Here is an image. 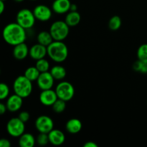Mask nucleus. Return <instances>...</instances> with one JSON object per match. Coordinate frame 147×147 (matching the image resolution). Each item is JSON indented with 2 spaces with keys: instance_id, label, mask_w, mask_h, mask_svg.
Listing matches in <instances>:
<instances>
[{
  "instance_id": "f257e3e1",
  "label": "nucleus",
  "mask_w": 147,
  "mask_h": 147,
  "mask_svg": "<svg viewBox=\"0 0 147 147\" xmlns=\"http://www.w3.org/2000/svg\"><path fill=\"white\" fill-rule=\"evenodd\" d=\"M2 37L6 43L15 46L25 42L27 39L26 30L18 23L13 22L7 24L3 29Z\"/></svg>"
},
{
  "instance_id": "f03ea898",
  "label": "nucleus",
  "mask_w": 147,
  "mask_h": 147,
  "mask_svg": "<svg viewBox=\"0 0 147 147\" xmlns=\"http://www.w3.org/2000/svg\"><path fill=\"white\" fill-rule=\"evenodd\" d=\"M47 55L55 63H63L68 56V48L63 41L54 40L47 47Z\"/></svg>"
},
{
  "instance_id": "7ed1b4c3",
  "label": "nucleus",
  "mask_w": 147,
  "mask_h": 147,
  "mask_svg": "<svg viewBox=\"0 0 147 147\" xmlns=\"http://www.w3.org/2000/svg\"><path fill=\"white\" fill-rule=\"evenodd\" d=\"M13 90L15 94L23 98L29 97L32 92V83L24 76H20L14 80Z\"/></svg>"
},
{
  "instance_id": "20e7f679",
  "label": "nucleus",
  "mask_w": 147,
  "mask_h": 147,
  "mask_svg": "<svg viewBox=\"0 0 147 147\" xmlns=\"http://www.w3.org/2000/svg\"><path fill=\"white\" fill-rule=\"evenodd\" d=\"M49 31L53 40L56 41H63L68 36L70 27L65 21L57 20L51 24Z\"/></svg>"
},
{
  "instance_id": "39448f33",
  "label": "nucleus",
  "mask_w": 147,
  "mask_h": 147,
  "mask_svg": "<svg viewBox=\"0 0 147 147\" xmlns=\"http://www.w3.org/2000/svg\"><path fill=\"white\" fill-rule=\"evenodd\" d=\"M36 18L33 11L29 9H22L17 12L16 16V22L25 30H30L34 27Z\"/></svg>"
},
{
  "instance_id": "423d86ee",
  "label": "nucleus",
  "mask_w": 147,
  "mask_h": 147,
  "mask_svg": "<svg viewBox=\"0 0 147 147\" xmlns=\"http://www.w3.org/2000/svg\"><path fill=\"white\" fill-rule=\"evenodd\" d=\"M55 92L58 98L65 101H69L75 96V88L67 81H61L56 86Z\"/></svg>"
},
{
  "instance_id": "0eeeda50",
  "label": "nucleus",
  "mask_w": 147,
  "mask_h": 147,
  "mask_svg": "<svg viewBox=\"0 0 147 147\" xmlns=\"http://www.w3.org/2000/svg\"><path fill=\"white\" fill-rule=\"evenodd\" d=\"M7 131L11 137L19 138L25 131L24 122L20 120L19 117L12 118L7 122Z\"/></svg>"
},
{
  "instance_id": "6e6552de",
  "label": "nucleus",
  "mask_w": 147,
  "mask_h": 147,
  "mask_svg": "<svg viewBox=\"0 0 147 147\" xmlns=\"http://www.w3.org/2000/svg\"><path fill=\"white\" fill-rule=\"evenodd\" d=\"M34 126L39 133L48 134L54 129V122L50 116L42 115L37 118Z\"/></svg>"
},
{
  "instance_id": "1a4fd4ad",
  "label": "nucleus",
  "mask_w": 147,
  "mask_h": 147,
  "mask_svg": "<svg viewBox=\"0 0 147 147\" xmlns=\"http://www.w3.org/2000/svg\"><path fill=\"white\" fill-rule=\"evenodd\" d=\"M33 13L36 20L42 22L49 21L53 15L51 9L44 4H39L36 6L33 9Z\"/></svg>"
},
{
  "instance_id": "9d476101",
  "label": "nucleus",
  "mask_w": 147,
  "mask_h": 147,
  "mask_svg": "<svg viewBox=\"0 0 147 147\" xmlns=\"http://www.w3.org/2000/svg\"><path fill=\"white\" fill-rule=\"evenodd\" d=\"M55 78L50 72H45L40 73V76L37 80V85L41 90L52 89L54 86Z\"/></svg>"
},
{
  "instance_id": "9b49d317",
  "label": "nucleus",
  "mask_w": 147,
  "mask_h": 147,
  "mask_svg": "<svg viewBox=\"0 0 147 147\" xmlns=\"http://www.w3.org/2000/svg\"><path fill=\"white\" fill-rule=\"evenodd\" d=\"M57 98L58 97H57L55 90H53L52 89L42 90L39 96L40 103L43 106H52L53 103L57 100Z\"/></svg>"
},
{
  "instance_id": "f8f14e48",
  "label": "nucleus",
  "mask_w": 147,
  "mask_h": 147,
  "mask_svg": "<svg viewBox=\"0 0 147 147\" xmlns=\"http://www.w3.org/2000/svg\"><path fill=\"white\" fill-rule=\"evenodd\" d=\"M29 55L32 59L36 61L45 58V56L47 55V47L40 43L34 45L30 48Z\"/></svg>"
},
{
  "instance_id": "ddd939ff",
  "label": "nucleus",
  "mask_w": 147,
  "mask_h": 147,
  "mask_svg": "<svg viewBox=\"0 0 147 147\" xmlns=\"http://www.w3.org/2000/svg\"><path fill=\"white\" fill-rule=\"evenodd\" d=\"M23 98L20 97L17 94H13L7 98V109L10 112L18 111L23 105Z\"/></svg>"
},
{
  "instance_id": "4468645a",
  "label": "nucleus",
  "mask_w": 147,
  "mask_h": 147,
  "mask_svg": "<svg viewBox=\"0 0 147 147\" xmlns=\"http://www.w3.org/2000/svg\"><path fill=\"white\" fill-rule=\"evenodd\" d=\"M71 2L70 0H53L52 10L58 14H63L70 11Z\"/></svg>"
},
{
  "instance_id": "2eb2a0df",
  "label": "nucleus",
  "mask_w": 147,
  "mask_h": 147,
  "mask_svg": "<svg viewBox=\"0 0 147 147\" xmlns=\"http://www.w3.org/2000/svg\"><path fill=\"white\" fill-rule=\"evenodd\" d=\"M48 136L50 143L54 146H60L64 144L65 141V136L60 129H53L50 133H48Z\"/></svg>"
},
{
  "instance_id": "dca6fc26",
  "label": "nucleus",
  "mask_w": 147,
  "mask_h": 147,
  "mask_svg": "<svg viewBox=\"0 0 147 147\" xmlns=\"http://www.w3.org/2000/svg\"><path fill=\"white\" fill-rule=\"evenodd\" d=\"M30 49L24 42L14 46L13 49V55L14 58L18 60H22L28 56Z\"/></svg>"
},
{
  "instance_id": "f3484780",
  "label": "nucleus",
  "mask_w": 147,
  "mask_h": 147,
  "mask_svg": "<svg viewBox=\"0 0 147 147\" xmlns=\"http://www.w3.org/2000/svg\"><path fill=\"white\" fill-rule=\"evenodd\" d=\"M82 122L78 119H71L67 121L65 124V129L68 133L76 134L82 130Z\"/></svg>"
},
{
  "instance_id": "a211bd4d",
  "label": "nucleus",
  "mask_w": 147,
  "mask_h": 147,
  "mask_svg": "<svg viewBox=\"0 0 147 147\" xmlns=\"http://www.w3.org/2000/svg\"><path fill=\"white\" fill-rule=\"evenodd\" d=\"M81 20V16L78 11H70L67 13L65 18V22L69 27H76Z\"/></svg>"
},
{
  "instance_id": "6ab92c4d",
  "label": "nucleus",
  "mask_w": 147,
  "mask_h": 147,
  "mask_svg": "<svg viewBox=\"0 0 147 147\" xmlns=\"http://www.w3.org/2000/svg\"><path fill=\"white\" fill-rule=\"evenodd\" d=\"M36 143V139L31 134L24 133L19 137V145L20 147H33Z\"/></svg>"
},
{
  "instance_id": "aec40b11",
  "label": "nucleus",
  "mask_w": 147,
  "mask_h": 147,
  "mask_svg": "<svg viewBox=\"0 0 147 147\" xmlns=\"http://www.w3.org/2000/svg\"><path fill=\"white\" fill-rule=\"evenodd\" d=\"M37 42L47 47L54 41L50 31L40 32L38 33V34H37Z\"/></svg>"
},
{
  "instance_id": "412c9836",
  "label": "nucleus",
  "mask_w": 147,
  "mask_h": 147,
  "mask_svg": "<svg viewBox=\"0 0 147 147\" xmlns=\"http://www.w3.org/2000/svg\"><path fill=\"white\" fill-rule=\"evenodd\" d=\"M50 73L55 80H62L65 78L67 72L65 68L62 65H55L50 69Z\"/></svg>"
},
{
  "instance_id": "4be33fe9",
  "label": "nucleus",
  "mask_w": 147,
  "mask_h": 147,
  "mask_svg": "<svg viewBox=\"0 0 147 147\" xmlns=\"http://www.w3.org/2000/svg\"><path fill=\"white\" fill-rule=\"evenodd\" d=\"M40 73H41L39 71V70L36 67V66H31V67H29L26 69V70L24 71V76L26 78H27L29 80H31L32 82H33L37 81Z\"/></svg>"
},
{
  "instance_id": "5701e85b",
  "label": "nucleus",
  "mask_w": 147,
  "mask_h": 147,
  "mask_svg": "<svg viewBox=\"0 0 147 147\" xmlns=\"http://www.w3.org/2000/svg\"><path fill=\"white\" fill-rule=\"evenodd\" d=\"M121 18L117 15L113 16L109 21V29L113 30V31H116V30H119L120 27H121Z\"/></svg>"
},
{
  "instance_id": "b1692460",
  "label": "nucleus",
  "mask_w": 147,
  "mask_h": 147,
  "mask_svg": "<svg viewBox=\"0 0 147 147\" xmlns=\"http://www.w3.org/2000/svg\"><path fill=\"white\" fill-rule=\"evenodd\" d=\"M53 110L56 113H61L65 110L66 109V101L62 99L57 98V100L53 103L52 106Z\"/></svg>"
},
{
  "instance_id": "393cba45",
  "label": "nucleus",
  "mask_w": 147,
  "mask_h": 147,
  "mask_svg": "<svg viewBox=\"0 0 147 147\" xmlns=\"http://www.w3.org/2000/svg\"><path fill=\"white\" fill-rule=\"evenodd\" d=\"M35 66L40 73H45L48 71L50 69V63L47 60L42 58L36 61Z\"/></svg>"
},
{
  "instance_id": "a878e982",
  "label": "nucleus",
  "mask_w": 147,
  "mask_h": 147,
  "mask_svg": "<svg viewBox=\"0 0 147 147\" xmlns=\"http://www.w3.org/2000/svg\"><path fill=\"white\" fill-rule=\"evenodd\" d=\"M138 60L147 63V44H142L137 50Z\"/></svg>"
},
{
  "instance_id": "bb28decb",
  "label": "nucleus",
  "mask_w": 147,
  "mask_h": 147,
  "mask_svg": "<svg viewBox=\"0 0 147 147\" xmlns=\"http://www.w3.org/2000/svg\"><path fill=\"white\" fill-rule=\"evenodd\" d=\"M133 69L136 72L147 73V63L138 60L133 64Z\"/></svg>"
},
{
  "instance_id": "cd10ccee",
  "label": "nucleus",
  "mask_w": 147,
  "mask_h": 147,
  "mask_svg": "<svg viewBox=\"0 0 147 147\" xmlns=\"http://www.w3.org/2000/svg\"><path fill=\"white\" fill-rule=\"evenodd\" d=\"M36 142H37V144L40 145V146H45V145H47V144L50 143L48 134H39L38 136H37V139H36Z\"/></svg>"
},
{
  "instance_id": "c85d7f7f",
  "label": "nucleus",
  "mask_w": 147,
  "mask_h": 147,
  "mask_svg": "<svg viewBox=\"0 0 147 147\" xmlns=\"http://www.w3.org/2000/svg\"><path fill=\"white\" fill-rule=\"evenodd\" d=\"M9 96V88L7 84L1 83L0 84V99L4 100Z\"/></svg>"
},
{
  "instance_id": "c756f323",
  "label": "nucleus",
  "mask_w": 147,
  "mask_h": 147,
  "mask_svg": "<svg viewBox=\"0 0 147 147\" xmlns=\"http://www.w3.org/2000/svg\"><path fill=\"white\" fill-rule=\"evenodd\" d=\"M18 117L20 120H22L23 122L26 123V122H27L29 120H30V113H29L28 111H22L21 113L19 114Z\"/></svg>"
},
{
  "instance_id": "7c9ffc66",
  "label": "nucleus",
  "mask_w": 147,
  "mask_h": 147,
  "mask_svg": "<svg viewBox=\"0 0 147 147\" xmlns=\"http://www.w3.org/2000/svg\"><path fill=\"white\" fill-rule=\"evenodd\" d=\"M11 143L7 139H0V147H10Z\"/></svg>"
},
{
  "instance_id": "2f4dec72",
  "label": "nucleus",
  "mask_w": 147,
  "mask_h": 147,
  "mask_svg": "<svg viewBox=\"0 0 147 147\" xmlns=\"http://www.w3.org/2000/svg\"><path fill=\"white\" fill-rule=\"evenodd\" d=\"M8 111L7 107V105L4 103H0V114L3 115L6 113V111Z\"/></svg>"
},
{
  "instance_id": "473e14b6",
  "label": "nucleus",
  "mask_w": 147,
  "mask_h": 147,
  "mask_svg": "<svg viewBox=\"0 0 147 147\" xmlns=\"http://www.w3.org/2000/svg\"><path fill=\"white\" fill-rule=\"evenodd\" d=\"M84 147H98V145L93 142H88L84 144Z\"/></svg>"
},
{
  "instance_id": "72a5a7b5",
  "label": "nucleus",
  "mask_w": 147,
  "mask_h": 147,
  "mask_svg": "<svg viewBox=\"0 0 147 147\" xmlns=\"http://www.w3.org/2000/svg\"><path fill=\"white\" fill-rule=\"evenodd\" d=\"M5 10V4H4V1H1L0 0V14H2L3 12Z\"/></svg>"
},
{
  "instance_id": "f704fd0d",
  "label": "nucleus",
  "mask_w": 147,
  "mask_h": 147,
  "mask_svg": "<svg viewBox=\"0 0 147 147\" xmlns=\"http://www.w3.org/2000/svg\"><path fill=\"white\" fill-rule=\"evenodd\" d=\"M77 10H78L77 5L75 4H71V5H70V11H77Z\"/></svg>"
},
{
  "instance_id": "c9c22d12",
  "label": "nucleus",
  "mask_w": 147,
  "mask_h": 147,
  "mask_svg": "<svg viewBox=\"0 0 147 147\" xmlns=\"http://www.w3.org/2000/svg\"><path fill=\"white\" fill-rule=\"evenodd\" d=\"M14 1H15V2L20 3V2H22V1H24V0H14Z\"/></svg>"
},
{
  "instance_id": "e433bc0d",
  "label": "nucleus",
  "mask_w": 147,
  "mask_h": 147,
  "mask_svg": "<svg viewBox=\"0 0 147 147\" xmlns=\"http://www.w3.org/2000/svg\"><path fill=\"white\" fill-rule=\"evenodd\" d=\"M1 1H7V0H1Z\"/></svg>"
},
{
  "instance_id": "4c0bfd02",
  "label": "nucleus",
  "mask_w": 147,
  "mask_h": 147,
  "mask_svg": "<svg viewBox=\"0 0 147 147\" xmlns=\"http://www.w3.org/2000/svg\"><path fill=\"white\" fill-rule=\"evenodd\" d=\"M31 1H36V0H31Z\"/></svg>"
}]
</instances>
